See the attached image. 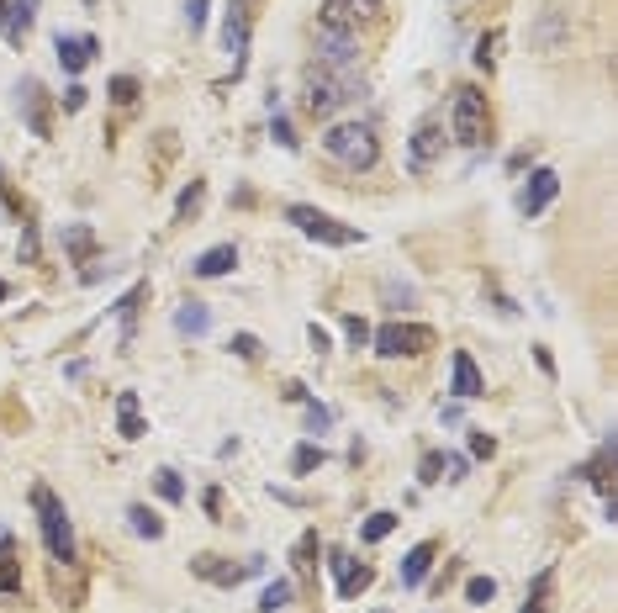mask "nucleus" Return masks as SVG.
Returning a JSON list of instances; mask_svg holds the SVG:
<instances>
[{"mask_svg":"<svg viewBox=\"0 0 618 613\" xmlns=\"http://www.w3.org/2000/svg\"><path fill=\"white\" fill-rule=\"evenodd\" d=\"M6 11H11V0H0V32H6Z\"/></svg>","mask_w":618,"mask_h":613,"instance_id":"47","label":"nucleus"},{"mask_svg":"<svg viewBox=\"0 0 618 613\" xmlns=\"http://www.w3.org/2000/svg\"><path fill=\"white\" fill-rule=\"evenodd\" d=\"M127 524H133V534H143V540H159V534H164V524H159V518L148 513L143 503H133V508H127Z\"/></svg>","mask_w":618,"mask_h":613,"instance_id":"27","label":"nucleus"},{"mask_svg":"<svg viewBox=\"0 0 618 613\" xmlns=\"http://www.w3.org/2000/svg\"><path fill=\"white\" fill-rule=\"evenodd\" d=\"M449 133H455V143L465 148H481L486 133H492V117H486V96L476 85L455 90V106H449Z\"/></svg>","mask_w":618,"mask_h":613,"instance_id":"4","label":"nucleus"},{"mask_svg":"<svg viewBox=\"0 0 618 613\" xmlns=\"http://www.w3.org/2000/svg\"><path fill=\"white\" fill-rule=\"evenodd\" d=\"M344 339H349L354 349H365V344H370V323L360 318V312H344Z\"/></svg>","mask_w":618,"mask_h":613,"instance_id":"29","label":"nucleus"},{"mask_svg":"<svg viewBox=\"0 0 618 613\" xmlns=\"http://www.w3.org/2000/svg\"><path fill=\"white\" fill-rule=\"evenodd\" d=\"M354 53H360V32H328V27H317V64H323V69H349Z\"/></svg>","mask_w":618,"mask_h":613,"instance_id":"8","label":"nucleus"},{"mask_svg":"<svg viewBox=\"0 0 618 613\" xmlns=\"http://www.w3.org/2000/svg\"><path fill=\"white\" fill-rule=\"evenodd\" d=\"M22 587V561H16V545L0 540V592H16Z\"/></svg>","mask_w":618,"mask_h":613,"instance_id":"21","label":"nucleus"},{"mask_svg":"<svg viewBox=\"0 0 618 613\" xmlns=\"http://www.w3.org/2000/svg\"><path fill=\"white\" fill-rule=\"evenodd\" d=\"M143 296H148V286H133L117 302V318H122V344H133V318H138V307H143Z\"/></svg>","mask_w":618,"mask_h":613,"instance_id":"23","label":"nucleus"},{"mask_svg":"<svg viewBox=\"0 0 618 613\" xmlns=\"http://www.w3.org/2000/svg\"><path fill=\"white\" fill-rule=\"evenodd\" d=\"M302 90H307V111L312 117H333V111H339L344 101H354L360 96V80H354V69H323V64H312L307 69V80H302Z\"/></svg>","mask_w":618,"mask_h":613,"instance_id":"1","label":"nucleus"},{"mask_svg":"<svg viewBox=\"0 0 618 613\" xmlns=\"http://www.w3.org/2000/svg\"><path fill=\"white\" fill-rule=\"evenodd\" d=\"M206 11H212V0H191V6H185V22H191V32L206 27Z\"/></svg>","mask_w":618,"mask_h":613,"instance_id":"40","label":"nucleus"},{"mask_svg":"<svg viewBox=\"0 0 618 613\" xmlns=\"http://www.w3.org/2000/svg\"><path fill=\"white\" fill-rule=\"evenodd\" d=\"M523 613H555V608H550V571H539V582H534V598L523 603Z\"/></svg>","mask_w":618,"mask_h":613,"instance_id":"30","label":"nucleus"},{"mask_svg":"<svg viewBox=\"0 0 618 613\" xmlns=\"http://www.w3.org/2000/svg\"><path fill=\"white\" fill-rule=\"evenodd\" d=\"M386 302H412V286H397V281H391V286H386Z\"/></svg>","mask_w":618,"mask_h":613,"instance_id":"45","label":"nucleus"},{"mask_svg":"<svg viewBox=\"0 0 618 613\" xmlns=\"http://www.w3.org/2000/svg\"><path fill=\"white\" fill-rule=\"evenodd\" d=\"M64 249H69L74 259H85L90 249H96V233H90L85 222H69V228H64Z\"/></svg>","mask_w":618,"mask_h":613,"instance_id":"26","label":"nucleus"},{"mask_svg":"<svg viewBox=\"0 0 618 613\" xmlns=\"http://www.w3.org/2000/svg\"><path fill=\"white\" fill-rule=\"evenodd\" d=\"M423 481H428V487L439 481V455H423Z\"/></svg>","mask_w":618,"mask_h":613,"instance_id":"44","label":"nucleus"},{"mask_svg":"<svg viewBox=\"0 0 618 613\" xmlns=\"http://www.w3.org/2000/svg\"><path fill=\"white\" fill-rule=\"evenodd\" d=\"M465 471H471L465 455H439V481H465Z\"/></svg>","mask_w":618,"mask_h":613,"instance_id":"34","label":"nucleus"},{"mask_svg":"<svg viewBox=\"0 0 618 613\" xmlns=\"http://www.w3.org/2000/svg\"><path fill=\"white\" fill-rule=\"evenodd\" d=\"M22 259H27V265H32V259H37V233H32V228L22 233Z\"/></svg>","mask_w":618,"mask_h":613,"instance_id":"46","label":"nucleus"},{"mask_svg":"<svg viewBox=\"0 0 618 613\" xmlns=\"http://www.w3.org/2000/svg\"><path fill=\"white\" fill-rule=\"evenodd\" d=\"M233 270H238V249L233 244L206 249V254H196V265H191V275H201V281H217V275H233Z\"/></svg>","mask_w":618,"mask_h":613,"instance_id":"14","label":"nucleus"},{"mask_svg":"<svg viewBox=\"0 0 618 613\" xmlns=\"http://www.w3.org/2000/svg\"><path fill=\"white\" fill-rule=\"evenodd\" d=\"M428 566H434V540H423V545H412L402 555V587H423L428 577Z\"/></svg>","mask_w":618,"mask_h":613,"instance_id":"16","label":"nucleus"},{"mask_svg":"<svg viewBox=\"0 0 618 613\" xmlns=\"http://www.w3.org/2000/svg\"><path fill=\"white\" fill-rule=\"evenodd\" d=\"M270 111H275V117H270V138L280 148H296V133H291V122H286V111H280V106H270Z\"/></svg>","mask_w":618,"mask_h":613,"instance_id":"33","label":"nucleus"},{"mask_svg":"<svg viewBox=\"0 0 618 613\" xmlns=\"http://www.w3.org/2000/svg\"><path fill=\"white\" fill-rule=\"evenodd\" d=\"M370 344H376L381 360H402V355H428L439 339H434V328H423V323H386L381 333H370Z\"/></svg>","mask_w":618,"mask_h":613,"instance_id":"5","label":"nucleus"},{"mask_svg":"<svg viewBox=\"0 0 618 613\" xmlns=\"http://www.w3.org/2000/svg\"><path fill=\"white\" fill-rule=\"evenodd\" d=\"M391 529H397V513H391V508H381V513H370V518H365L360 540H365V545H381V540H386Z\"/></svg>","mask_w":618,"mask_h":613,"instance_id":"24","label":"nucleus"},{"mask_svg":"<svg viewBox=\"0 0 618 613\" xmlns=\"http://www.w3.org/2000/svg\"><path fill=\"white\" fill-rule=\"evenodd\" d=\"M555 191H560V175H555V170H534L529 185L518 191V212H523V217H539V212L555 201Z\"/></svg>","mask_w":618,"mask_h":613,"instance_id":"9","label":"nucleus"},{"mask_svg":"<svg viewBox=\"0 0 618 613\" xmlns=\"http://www.w3.org/2000/svg\"><path fill=\"white\" fill-rule=\"evenodd\" d=\"M32 16H37V0H11V11H6V37H11V43H22V37H27Z\"/></svg>","mask_w":618,"mask_h":613,"instance_id":"20","label":"nucleus"},{"mask_svg":"<svg viewBox=\"0 0 618 613\" xmlns=\"http://www.w3.org/2000/svg\"><path fill=\"white\" fill-rule=\"evenodd\" d=\"M117 434L122 439H143L148 434V423L138 413V392H117Z\"/></svg>","mask_w":618,"mask_h":613,"instance_id":"17","label":"nucleus"},{"mask_svg":"<svg viewBox=\"0 0 618 613\" xmlns=\"http://www.w3.org/2000/svg\"><path fill=\"white\" fill-rule=\"evenodd\" d=\"M291 598H296L291 582H265V592H259V613H286Z\"/></svg>","mask_w":618,"mask_h":613,"instance_id":"22","label":"nucleus"},{"mask_svg":"<svg viewBox=\"0 0 618 613\" xmlns=\"http://www.w3.org/2000/svg\"><path fill=\"white\" fill-rule=\"evenodd\" d=\"M439 154H444V127H439V122H423V127H418V133H412V148H407V164H412V170H418V175H423V170H428V164H434Z\"/></svg>","mask_w":618,"mask_h":613,"instance_id":"10","label":"nucleus"},{"mask_svg":"<svg viewBox=\"0 0 618 613\" xmlns=\"http://www.w3.org/2000/svg\"><path fill=\"white\" fill-rule=\"evenodd\" d=\"M201 201H206V185L191 180V185L180 191V207H175V212H180V217H196V212H201Z\"/></svg>","mask_w":618,"mask_h":613,"instance_id":"31","label":"nucleus"},{"mask_svg":"<svg viewBox=\"0 0 618 613\" xmlns=\"http://www.w3.org/2000/svg\"><path fill=\"white\" fill-rule=\"evenodd\" d=\"M449 392H455L460 402H476L486 386H481V370H476V360L465 355V349H455V376H449Z\"/></svg>","mask_w":618,"mask_h":613,"instance_id":"13","label":"nucleus"},{"mask_svg":"<svg viewBox=\"0 0 618 613\" xmlns=\"http://www.w3.org/2000/svg\"><path fill=\"white\" fill-rule=\"evenodd\" d=\"M85 106V85H69L64 90V111H80Z\"/></svg>","mask_w":618,"mask_h":613,"instance_id":"43","label":"nucleus"},{"mask_svg":"<svg viewBox=\"0 0 618 613\" xmlns=\"http://www.w3.org/2000/svg\"><path fill=\"white\" fill-rule=\"evenodd\" d=\"M492 450H497V439H492V434H481V429H471V455H476V460H486Z\"/></svg>","mask_w":618,"mask_h":613,"instance_id":"41","label":"nucleus"},{"mask_svg":"<svg viewBox=\"0 0 618 613\" xmlns=\"http://www.w3.org/2000/svg\"><path fill=\"white\" fill-rule=\"evenodd\" d=\"M16 96H22V106H27V122H32V133H37V138H48V111H43V85H37V80H22V90H16Z\"/></svg>","mask_w":618,"mask_h":613,"instance_id":"19","label":"nucleus"},{"mask_svg":"<svg viewBox=\"0 0 618 613\" xmlns=\"http://www.w3.org/2000/svg\"><path fill=\"white\" fill-rule=\"evenodd\" d=\"M222 43H228V53H233V80H238L243 64H249V11H243V6H233V11H228Z\"/></svg>","mask_w":618,"mask_h":613,"instance_id":"12","label":"nucleus"},{"mask_svg":"<svg viewBox=\"0 0 618 613\" xmlns=\"http://www.w3.org/2000/svg\"><path fill=\"white\" fill-rule=\"evenodd\" d=\"M344 6L354 11V22H365V16H376V11H381V0H344Z\"/></svg>","mask_w":618,"mask_h":613,"instance_id":"42","label":"nucleus"},{"mask_svg":"<svg viewBox=\"0 0 618 613\" xmlns=\"http://www.w3.org/2000/svg\"><path fill=\"white\" fill-rule=\"evenodd\" d=\"M233 355L238 360H259V355H265V344H259L254 333H233Z\"/></svg>","mask_w":618,"mask_h":613,"instance_id":"36","label":"nucleus"},{"mask_svg":"<svg viewBox=\"0 0 618 613\" xmlns=\"http://www.w3.org/2000/svg\"><path fill=\"white\" fill-rule=\"evenodd\" d=\"M492 598H497V582H492V577H471V582H465V603L486 608V603H492Z\"/></svg>","mask_w":618,"mask_h":613,"instance_id":"28","label":"nucleus"},{"mask_svg":"<svg viewBox=\"0 0 618 613\" xmlns=\"http://www.w3.org/2000/svg\"><path fill=\"white\" fill-rule=\"evenodd\" d=\"M286 222H296L307 238H317V244H333V249H349V244H360V228H344V222H333L328 212H317V207H286Z\"/></svg>","mask_w":618,"mask_h":613,"instance_id":"6","label":"nucleus"},{"mask_svg":"<svg viewBox=\"0 0 618 613\" xmlns=\"http://www.w3.org/2000/svg\"><path fill=\"white\" fill-rule=\"evenodd\" d=\"M32 508H37V524H43L48 555H53V561H74V524H69L64 503L48 487H32Z\"/></svg>","mask_w":618,"mask_h":613,"instance_id":"3","label":"nucleus"},{"mask_svg":"<svg viewBox=\"0 0 618 613\" xmlns=\"http://www.w3.org/2000/svg\"><path fill=\"white\" fill-rule=\"evenodd\" d=\"M328 423H333V413H328L323 402H312V397H307V434H323Z\"/></svg>","mask_w":618,"mask_h":613,"instance_id":"37","label":"nucleus"},{"mask_svg":"<svg viewBox=\"0 0 618 613\" xmlns=\"http://www.w3.org/2000/svg\"><path fill=\"white\" fill-rule=\"evenodd\" d=\"M111 101H117V106L138 101V80H133V74H117V80H111Z\"/></svg>","mask_w":618,"mask_h":613,"instance_id":"32","label":"nucleus"},{"mask_svg":"<svg viewBox=\"0 0 618 613\" xmlns=\"http://www.w3.org/2000/svg\"><path fill=\"white\" fill-rule=\"evenodd\" d=\"M328 566H333V577H339V598H360V592L376 582V571H370V566H354L344 550H333Z\"/></svg>","mask_w":618,"mask_h":613,"instance_id":"11","label":"nucleus"},{"mask_svg":"<svg viewBox=\"0 0 618 613\" xmlns=\"http://www.w3.org/2000/svg\"><path fill=\"white\" fill-rule=\"evenodd\" d=\"M191 571H196L201 582H212V587H238L243 577H259V571H265V555H254V561H243V566L222 561V555H196Z\"/></svg>","mask_w":618,"mask_h":613,"instance_id":"7","label":"nucleus"},{"mask_svg":"<svg viewBox=\"0 0 618 613\" xmlns=\"http://www.w3.org/2000/svg\"><path fill=\"white\" fill-rule=\"evenodd\" d=\"M159 497L164 503H185V481L175 471H159Z\"/></svg>","mask_w":618,"mask_h":613,"instance_id":"35","label":"nucleus"},{"mask_svg":"<svg viewBox=\"0 0 618 613\" xmlns=\"http://www.w3.org/2000/svg\"><path fill=\"white\" fill-rule=\"evenodd\" d=\"M497 43H502L497 32H492V37H481V43H476V64H481V69H492V64H497V53H492Z\"/></svg>","mask_w":618,"mask_h":613,"instance_id":"39","label":"nucleus"},{"mask_svg":"<svg viewBox=\"0 0 618 613\" xmlns=\"http://www.w3.org/2000/svg\"><path fill=\"white\" fill-rule=\"evenodd\" d=\"M323 460H328V450H323V444H296V455H291V471H296V476H312L317 466H323Z\"/></svg>","mask_w":618,"mask_h":613,"instance_id":"25","label":"nucleus"},{"mask_svg":"<svg viewBox=\"0 0 618 613\" xmlns=\"http://www.w3.org/2000/svg\"><path fill=\"white\" fill-rule=\"evenodd\" d=\"M296 566H302V571L317 566V534H302V545H296Z\"/></svg>","mask_w":618,"mask_h":613,"instance_id":"38","label":"nucleus"},{"mask_svg":"<svg viewBox=\"0 0 618 613\" xmlns=\"http://www.w3.org/2000/svg\"><path fill=\"white\" fill-rule=\"evenodd\" d=\"M175 328L185 333V339H201V333H212V307L206 302H185L175 312Z\"/></svg>","mask_w":618,"mask_h":613,"instance_id":"18","label":"nucleus"},{"mask_svg":"<svg viewBox=\"0 0 618 613\" xmlns=\"http://www.w3.org/2000/svg\"><path fill=\"white\" fill-rule=\"evenodd\" d=\"M0 302H6V281H0Z\"/></svg>","mask_w":618,"mask_h":613,"instance_id":"48","label":"nucleus"},{"mask_svg":"<svg viewBox=\"0 0 618 613\" xmlns=\"http://www.w3.org/2000/svg\"><path fill=\"white\" fill-rule=\"evenodd\" d=\"M323 148H328V159L344 164V170H376V159H381V138L370 133L365 122H333L323 133Z\"/></svg>","mask_w":618,"mask_h":613,"instance_id":"2","label":"nucleus"},{"mask_svg":"<svg viewBox=\"0 0 618 613\" xmlns=\"http://www.w3.org/2000/svg\"><path fill=\"white\" fill-rule=\"evenodd\" d=\"M90 59H96V37H64V32H59V64H64L69 74L90 69Z\"/></svg>","mask_w":618,"mask_h":613,"instance_id":"15","label":"nucleus"}]
</instances>
